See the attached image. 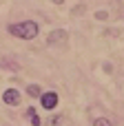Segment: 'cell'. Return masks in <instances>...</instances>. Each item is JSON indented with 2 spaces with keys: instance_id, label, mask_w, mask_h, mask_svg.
<instances>
[{
  "instance_id": "cell-1",
  "label": "cell",
  "mask_w": 124,
  "mask_h": 126,
  "mask_svg": "<svg viewBox=\"0 0 124 126\" xmlns=\"http://www.w3.org/2000/svg\"><path fill=\"white\" fill-rule=\"evenodd\" d=\"M7 31H9L13 38H20V40H33V38H38L40 27H38L35 20H22V22H13V24H9Z\"/></svg>"
},
{
  "instance_id": "cell-2",
  "label": "cell",
  "mask_w": 124,
  "mask_h": 126,
  "mask_svg": "<svg viewBox=\"0 0 124 126\" xmlns=\"http://www.w3.org/2000/svg\"><path fill=\"white\" fill-rule=\"evenodd\" d=\"M69 42V33L64 29H53L49 35H47V44L49 47H64Z\"/></svg>"
},
{
  "instance_id": "cell-3",
  "label": "cell",
  "mask_w": 124,
  "mask_h": 126,
  "mask_svg": "<svg viewBox=\"0 0 124 126\" xmlns=\"http://www.w3.org/2000/svg\"><path fill=\"white\" fill-rule=\"evenodd\" d=\"M38 100H40V106H42L44 111H53V109L60 104V97H58L55 91H47V93L42 91V95H40Z\"/></svg>"
},
{
  "instance_id": "cell-4",
  "label": "cell",
  "mask_w": 124,
  "mask_h": 126,
  "mask_svg": "<svg viewBox=\"0 0 124 126\" xmlns=\"http://www.w3.org/2000/svg\"><path fill=\"white\" fill-rule=\"evenodd\" d=\"M2 102L7 104V106H18L22 100H20V91L18 89H7L4 93H2Z\"/></svg>"
},
{
  "instance_id": "cell-5",
  "label": "cell",
  "mask_w": 124,
  "mask_h": 126,
  "mask_svg": "<svg viewBox=\"0 0 124 126\" xmlns=\"http://www.w3.org/2000/svg\"><path fill=\"white\" fill-rule=\"evenodd\" d=\"M24 117L31 122V126H42V120L38 117V111H35L33 106H29V109L24 111Z\"/></svg>"
},
{
  "instance_id": "cell-6",
  "label": "cell",
  "mask_w": 124,
  "mask_h": 126,
  "mask_svg": "<svg viewBox=\"0 0 124 126\" xmlns=\"http://www.w3.org/2000/svg\"><path fill=\"white\" fill-rule=\"evenodd\" d=\"M27 95H29V97H40V95H42V89H40L38 84H29V86H27Z\"/></svg>"
},
{
  "instance_id": "cell-7",
  "label": "cell",
  "mask_w": 124,
  "mask_h": 126,
  "mask_svg": "<svg viewBox=\"0 0 124 126\" xmlns=\"http://www.w3.org/2000/svg\"><path fill=\"white\" fill-rule=\"evenodd\" d=\"M93 126H113V122L106 120V117H95L93 120Z\"/></svg>"
},
{
  "instance_id": "cell-8",
  "label": "cell",
  "mask_w": 124,
  "mask_h": 126,
  "mask_svg": "<svg viewBox=\"0 0 124 126\" xmlns=\"http://www.w3.org/2000/svg\"><path fill=\"white\" fill-rule=\"evenodd\" d=\"M62 122H64L62 115H53V117H51V126H62Z\"/></svg>"
},
{
  "instance_id": "cell-9",
  "label": "cell",
  "mask_w": 124,
  "mask_h": 126,
  "mask_svg": "<svg viewBox=\"0 0 124 126\" xmlns=\"http://www.w3.org/2000/svg\"><path fill=\"white\" fill-rule=\"evenodd\" d=\"M73 13H75V16H78V13H84V7H75V9H73Z\"/></svg>"
},
{
  "instance_id": "cell-10",
  "label": "cell",
  "mask_w": 124,
  "mask_h": 126,
  "mask_svg": "<svg viewBox=\"0 0 124 126\" xmlns=\"http://www.w3.org/2000/svg\"><path fill=\"white\" fill-rule=\"evenodd\" d=\"M53 4H64V0H51Z\"/></svg>"
}]
</instances>
